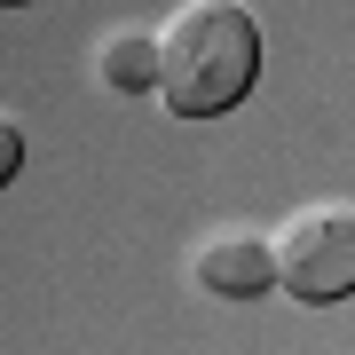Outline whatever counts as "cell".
<instances>
[{
	"mask_svg": "<svg viewBox=\"0 0 355 355\" xmlns=\"http://www.w3.org/2000/svg\"><path fill=\"white\" fill-rule=\"evenodd\" d=\"M261 79V24L245 0H190L158 32V103L174 119H221Z\"/></svg>",
	"mask_w": 355,
	"mask_h": 355,
	"instance_id": "obj_1",
	"label": "cell"
},
{
	"mask_svg": "<svg viewBox=\"0 0 355 355\" xmlns=\"http://www.w3.org/2000/svg\"><path fill=\"white\" fill-rule=\"evenodd\" d=\"M103 79L127 95H158V32H119L103 55Z\"/></svg>",
	"mask_w": 355,
	"mask_h": 355,
	"instance_id": "obj_4",
	"label": "cell"
},
{
	"mask_svg": "<svg viewBox=\"0 0 355 355\" xmlns=\"http://www.w3.org/2000/svg\"><path fill=\"white\" fill-rule=\"evenodd\" d=\"M16 174H24V127H16V119H0V190H8Z\"/></svg>",
	"mask_w": 355,
	"mask_h": 355,
	"instance_id": "obj_5",
	"label": "cell"
},
{
	"mask_svg": "<svg viewBox=\"0 0 355 355\" xmlns=\"http://www.w3.org/2000/svg\"><path fill=\"white\" fill-rule=\"evenodd\" d=\"M198 284L214 300H261V292H277V245L253 229H221L198 245Z\"/></svg>",
	"mask_w": 355,
	"mask_h": 355,
	"instance_id": "obj_3",
	"label": "cell"
},
{
	"mask_svg": "<svg viewBox=\"0 0 355 355\" xmlns=\"http://www.w3.org/2000/svg\"><path fill=\"white\" fill-rule=\"evenodd\" d=\"M277 284L308 308H331L355 292V205H308L277 237Z\"/></svg>",
	"mask_w": 355,
	"mask_h": 355,
	"instance_id": "obj_2",
	"label": "cell"
},
{
	"mask_svg": "<svg viewBox=\"0 0 355 355\" xmlns=\"http://www.w3.org/2000/svg\"><path fill=\"white\" fill-rule=\"evenodd\" d=\"M0 8H24V0H0Z\"/></svg>",
	"mask_w": 355,
	"mask_h": 355,
	"instance_id": "obj_6",
	"label": "cell"
}]
</instances>
